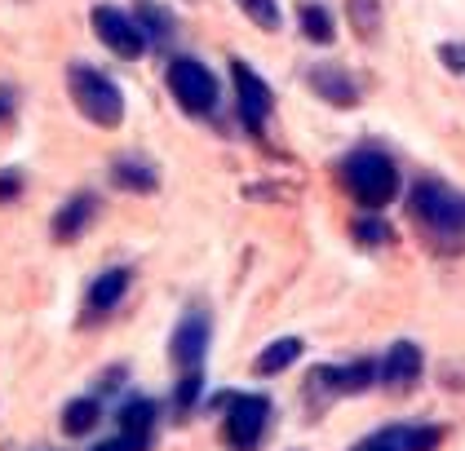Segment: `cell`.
I'll return each instance as SVG.
<instances>
[{
	"mask_svg": "<svg viewBox=\"0 0 465 451\" xmlns=\"http://www.w3.org/2000/svg\"><path fill=\"white\" fill-rule=\"evenodd\" d=\"M408 217L443 257H457L465 248V195L443 186L439 177H421L408 191Z\"/></svg>",
	"mask_w": 465,
	"mask_h": 451,
	"instance_id": "cell-1",
	"label": "cell"
},
{
	"mask_svg": "<svg viewBox=\"0 0 465 451\" xmlns=\"http://www.w3.org/2000/svg\"><path fill=\"white\" fill-rule=\"evenodd\" d=\"M337 177H341V186L355 195V204H363V209H381V204H391L399 195V169L391 164V155H381L372 146L351 151L341 160Z\"/></svg>",
	"mask_w": 465,
	"mask_h": 451,
	"instance_id": "cell-2",
	"label": "cell"
},
{
	"mask_svg": "<svg viewBox=\"0 0 465 451\" xmlns=\"http://www.w3.org/2000/svg\"><path fill=\"white\" fill-rule=\"evenodd\" d=\"M67 84H72V98L84 111L89 124L120 129V120H124V93H120V84L111 75H103V71H94V67H72Z\"/></svg>",
	"mask_w": 465,
	"mask_h": 451,
	"instance_id": "cell-3",
	"label": "cell"
},
{
	"mask_svg": "<svg viewBox=\"0 0 465 451\" xmlns=\"http://www.w3.org/2000/svg\"><path fill=\"white\" fill-rule=\"evenodd\" d=\"M266 420H271V398L266 394H231L226 398V420H222L226 447L257 451L262 447V434H266Z\"/></svg>",
	"mask_w": 465,
	"mask_h": 451,
	"instance_id": "cell-4",
	"label": "cell"
},
{
	"mask_svg": "<svg viewBox=\"0 0 465 451\" xmlns=\"http://www.w3.org/2000/svg\"><path fill=\"white\" fill-rule=\"evenodd\" d=\"M169 93L186 115H209L217 106V75L195 58H178L169 63Z\"/></svg>",
	"mask_w": 465,
	"mask_h": 451,
	"instance_id": "cell-5",
	"label": "cell"
},
{
	"mask_svg": "<svg viewBox=\"0 0 465 451\" xmlns=\"http://www.w3.org/2000/svg\"><path fill=\"white\" fill-rule=\"evenodd\" d=\"M377 381V363L372 358H355V363H323L306 377V394L311 398H341V394H363Z\"/></svg>",
	"mask_w": 465,
	"mask_h": 451,
	"instance_id": "cell-6",
	"label": "cell"
},
{
	"mask_svg": "<svg viewBox=\"0 0 465 451\" xmlns=\"http://www.w3.org/2000/svg\"><path fill=\"white\" fill-rule=\"evenodd\" d=\"M94 32H98V40L107 44L115 58H124V63H138L146 49H151L143 27H138V18H129V14H120V9H111V5H98V9H94Z\"/></svg>",
	"mask_w": 465,
	"mask_h": 451,
	"instance_id": "cell-7",
	"label": "cell"
},
{
	"mask_svg": "<svg viewBox=\"0 0 465 451\" xmlns=\"http://www.w3.org/2000/svg\"><path fill=\"white\" fill-rule=\"evenodd\" d=\"M231 75H235V98H240V120H244V129L249 133H262V124H266V115H271V84L249 67V63H231Z\"/></svg>",
	"mask_w": 465,
	"mask_h": 451,
	"instance_id": "cell-8",
	"label": "cell"
},
{
	"mask_svg": "<svg viewBox=\"0 0 465 451\" xmlns=\"http://www.w3.org/2000/svg\"><path fill=\"white\" fill-rule=\"evenodd\" d=\"M209 314L204 310H191L182 314L178 332H173V341H169V354H173V363L186 368V372H195L200 368V358H204V349H209Z\"/></svg>",
	"mask_w": 465,
	"mask_h": 451,
	"instance_id": "cell-9",
	"label": "cell"
},
{
	"mask_svg": "<svg viewBox=\"0 0 465 451\" xmlns=\"http://www.w3.org/2000/svg\"><path fill=\"white\" fill-rule=\"evenodd\" d=\"M421 368H426L421 349L412 346V341H394V346L381 354V363H377V381L386 385V389H408V385H417Z\"/></svg>",
	"mask_w": 465,
	"mask_h": 451,
	"instance_id": "cell-10",
	"label": "cell"
},
{
	"mask_svg": "<svg viewBox=\"0 0 465 451\" xmlns=\"http://www.w3.org/2000/svg\"><path fill=\"white\" fill-rule=\"evenodd\" d=\"M94 212H98V200H94V195H75V200H67V204L58 209V217H54V240L75 243L84 230H89Z\"/></svg>",
	"mask_w": 465,
	"mask_h": 451,
	"instance_id": "cell-11",
	"label": "cell"
},
{
	"mask_svg": "<svg viewBox=\"0 0 465 451\" xmlns=\"http://www.w3.org/2000/svg\"><path fill=\"white\" fill-rule=\"evenodd\" d=\"M129 270H103V275L89 283V314H111L120 301H124V292H129Z\"/></svg>",
	"mask_w": 465,
	"mask_h": 451,
	"instance_id": "cell-12",
	"label": "cell"
},
{
	"mask_svg": "<svg viewBox=\"0 0 465 451\" xmlns=\"http://www.w3.org/2000/svg\"><path fill=\"white\" fill-rule=\"evenodd\" d=\"M311 89H315L320 98H328L332 106H355V98H359L355 80H351L346 71H337V67H315L311 71Z\"/></svg>",
	"mask_w": 465,
	"mask_h": 451,
	"instance_id": "cell-13",
	"label": "cell"
},
{
	"mask_svg": "<svg viewBox=\"0 0 465 451\" xmlns=\"http://www.w3.org/2000/svg\"><path fill=\"white\" fill-rule=\"evenodd\" d=\"M297 358H302V341H297V337H280V341H271V346L257 354L252 372H257V377H280Z\"/></svg>",
	"mask_w": 465,
	"mask_h": 451,
	"instance_id": "cell-14",
	"label": "cell"
},
{
	"mask_svg": "<svg viewBox=\"0 0 465 451\" xmlns=\"http://www.w3.org/2000/svg\"><path fill=\"white\" fill-rule=\"evenodd\" d=\"M111 177H115V186H124V191H134V195H151V191L160 186L155 169L143 164V160H115V164H111Z\"/></svg>",
	"mask_w": 465,
	"mask_h": 451,
	"instance_id": "cell-15",
	"label": "cell"
},
{
	"mask_svg": "<svg viewBox=\"0 0 465 451\" xmlns=\"http://www.w3.org/2000/svg\"><path fill=\"white\" fill-rule=\"evenodd\" d=\"M98 417H103V403L98 398H72L67 403V412H63V429L72 434V438H80V434H89L94 425H98Z\"/></svg>",
	"mask_w": 465,
	"mask_h": 451,
	"instance_id": "cell-16",
	"label": "cell"
},
{
	"mask_svg": "<svg viewBox=\"0 0 465 451\" xmlns=\"http://www.w3.org/2000/svg\"><path fill=\"white\" fill-rule=\"evenodd\" d=\"M297 18H302V35H306V40H315V44H332L337 27H332V14H328L323 5H302V9H297Z\"/></svg>",
	"mask_w": 465,
	"mask_h": 451,
	"instance_id": "cell-17",
	"label": "cell"
},
{
	"mask_svg": "<svg viewBox=\"0 0 465 451\" xmlns=\"http://www.w3.org/2000/svg\"><path fill=\"white\" fill-rule=\"evenodd\" d=\"M151 425H155V403L151 398H129L124 407H120V429L124 434H151Z\"/></svg>",
	"mask_w": 465,
	"mask_h": 451,
	"instance_id": "cell-18",
	"label": "cell"
},
{
	"mask_svg": "<svg viewBox=\"0 0 465 451\" xmlns=\"http://www.w3.org/2000/svg\"><path fill=\"white\" fill-rule=\"evenodd\" d=\"M138 27H143L146 44H164L169 32H173V18H169L160 5H143V9H138Z\"/></svg>",
	"mask_w": 465,
	"mask_h": 451,
	"instance_id": "cell-19",
	"label": "cell"
},
{
	"mask_svg": "<svg viewBox=\"0 0 465 451\" xmlns=\"http://www.w3.org/2000/svg\"><path fill=\"white\" fill-rule=\"evenodd\" d=\"M355 451H408V425H386V429L368 434Z\"/></svg>",
	"mask_w": 465,
	"mask_h": 451,
	"instance_id": "cell-20",
	"label": "cell"
},
{
	"mask_svg": "<svg viewBox=\"0 0 465 451\" xmlns=\"http://www.w3.org/2000/svg\"><path fill=\"white\" fill-rule=\"evenodd\" d=\"M351 235H355L359 243H368V248H381V243H394L391 221H381V217H355Z\"/></svg>",
	"mask_w": 465,
	"mask_h": 451,
	"instance_id": "cell-21",
	"label": "cell"
},
{
	"mask_svg": "<svg viewBox=\"0 0 465 451\" xmlns=\"http://www.w3.org/2000/svg\"><path fill=\"white\" fill-rule=\"evenodd\" d=\"M240 9L249 14V18L257 23V27H262V32H280V23H284V18H280V5H275V0H240Z\"/></svg>",
	"mask_w": 465,
	"mask_h": 451,
	"instance_id": "cell-22",
	"label": "cell"
},
{
	"mask_svg": "<svg viewBox=\"0 0 465 451\" xmlns=\"http://www.w3.org/2000/svg\"><path fill=\"white\" fill-rule=\"evenodd\" d=\"M351 5V23H355L359 35H377V23H381V5L377 0H346Z\"/></svg>",
	"mask_w": 465,
	"mask_h": 451,
	"instance_id": "cell-23",
	"label": "cell"
},
{
	"mask_svg": "<svg viewBox=\"0 0 465 451\" xmlns=\"http://www.w3.org/2000/svg\"><path fill=\"white\" fill-rule=\"evenodd\" d=\"M443 443V425H417L408 429V451H434Z\"/></svg>",
	"mask_w": 465,
	"mask_h": 451,
	"instance_id": "cell-24",
	"label": "cell"
},
{
	"mask_svg": "<svg viewBox=\"0 0 465 451\" xmlns=\"http://www.w3.org/2000/svg\"><path fill=\"white\" fill-rule=\"evenodd\" d=\"M151 447V434H115V438H107V443H98L94 451H146Z\"/></svg>",
	"mask_w": 465,
	"mask_h": 451,
	"instance_id": "cell-25",
	"label": "cell"
},
{
	"mask_svg": "<svg viewBox=\"0 0 465 451\" xmlns=\"http://www.w3.org/2000/svg\"><path fill=\"white\" fill-rule=\"evenodd\" d=\"M200 389H204V381H200V368H195V372H191V377H186V381L178 385V398H173V403H178V417H186V412L195 407Z\"/></svg>",
	"mask_w": 465,
	"mask_h": 451,
	"instance_id": "cell-26",
	"label": "cell"
},
{
	"mask_svg": "<svg viewBox=\"0 0 465 451\" xmlns=\"http://www.w3.org/2000/svg\"><path fill=\"white\" fill-rule=\"evenodd\" d=\"M439 58H443V67L465 75V44H439Z\"/></svg>",
	"mask_w": 465,
	"mask_h": 451,
	"instance_id": "cell-27",
	"label": "cell"
},
{
	"mask_svg": "<svg viewBox=\"0 0 465 451\" xmlns=\"http://www.w3.org/2000/svg\"><path fill=\"white\" fill-rule=\"evenodd\" d=\"M23 191V177L18 173H0V200H14Z\"/></svg>",
	"mask_w": 465,
	"mask_h": 451,
	"instance_id": "cell-28",
	"label": "cell"
},
{
	"mask_svg": "<svg viewBox=\"0 0 465 451\" xmlns=\"http://www.w3.org/2000/svg\"><path fill=\"white\" fill-rule=\"evenodd\" d=\"M9 115H14V93H9V89L0 84V124H5Z\"/></svg>",
	"mask_w": 465,
	"mask_h": 451,
	"instance_id": "cell-29",
	"label": "cell"
}]
</instances>
